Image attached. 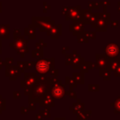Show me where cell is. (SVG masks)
I'll return each instance as SVG.
<instances>
[{
    "label": "cell",
    "mask_w": 120,
    "mask_h": 120,
    "mask_svg": "<svg viewBox=\"0 0 120 120\" xmlns=\"http://www.w3.org/2000/svg\"><path fill=\"white\" fill-rule=\"evenodd\" d=\"M36 69L40 73H45V72H48L49 69V64L48 61L45 60H40L37 64Z\"/></svg>",
    "instance_id": "obj_1"
},
{
    "label": "cell",
    "mask_w": 120,
    "mask_h": 120,
    "mask_svg": "<svg viewBox=\"0 0 120 120\" xmlns=\"http://www.w3.org/2000/svg\"><path fill=\"white\" fill-rule=\"evenodd\" d=\"M118 50V48L116 45H109L106 48V52L110 56H114Z\"/></svg>",
    "instance_id": "obj_2"
}]
</instances>
